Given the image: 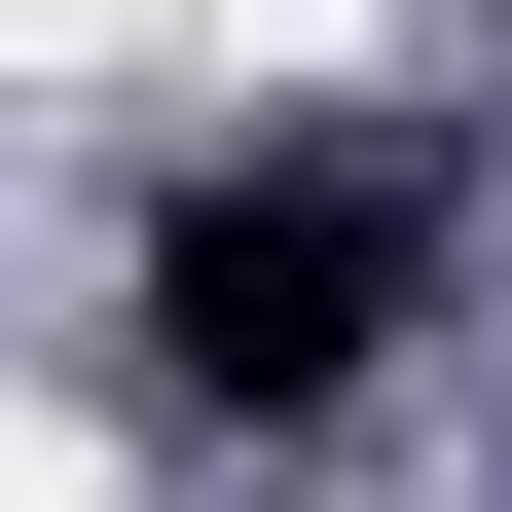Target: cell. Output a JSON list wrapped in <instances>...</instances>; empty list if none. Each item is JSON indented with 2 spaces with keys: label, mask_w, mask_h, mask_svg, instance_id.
I'll return each instance as SVG.
<instances>
[{
  "label": "cell",
  "mask_w": 512,
  "mask_h": 512,
  "mask_svg": "<svg viewBox=\"0 0 512 512\" xmlns=\"http://www.w3.org/2000/svg\"><path fill=\"white\" fill-rule=\"evenodd\" d=\"M439 256V147H183L147 183V366L183 403H330Z\"/></svg>",
  "instance_id": "1"
}]
</instances>
